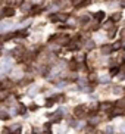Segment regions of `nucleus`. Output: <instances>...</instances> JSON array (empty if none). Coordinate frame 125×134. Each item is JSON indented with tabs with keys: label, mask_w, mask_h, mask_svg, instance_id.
<instances>
[{
	"label": "nucleus",
	"mask_w": 125,
	"mask_h": 134,
	"mask_svg": "<svg viewBox=\"0 0 125 134\" xmlns=\"http://www.w3.org/2000/svg\"><path fill=\"white\" fill-rule=\"evenodd\" d=\"M12 69V63L10 60H3V62H0V72H8Z\"/></svg>",
	"instance_id": "nucleus-1"
},
{
	"label": "nucleus",
	"mask_w": 125,
	"mask_h": 134,
	"mask_svg": "<svg viewBox=\"0 0 125 134\" xmlns=\"http://www.w3.org/2000/svg\"><path fill=\"white\" fill-rule=\"evenodd\" d=\"M2 13H3V16L12 18V16L15 15V9H13V8H4L3 10H2Z\"/></svg>",
	"instance_id": "nucleus-2"
},
{
	"label": "nucleus",
	"mask_w": 125,
	"mask_h": 134,
	"mask_svg": "<svg viewBox=\"0 0 125 134\" xmlns=\"http://www.w3.org/2000/svg\"><path fill=\"white\" fill-rule=\"evenodd\" d=\"M84 112H86V106H77L74 109V114H75V116H82L84 115Z\"/></svg>",
	"instance_id": "nucleus-3"
},
{
	"label": "nucleus",
	"mask_w": 125,
	"mask_h": 134,
	"mask_svg": "<svg viewBox=\"0 0 125 134\" xmlns=\"http://www.w3.org/2000/svg\"><path fill=\"white\" fill-rule=\"evenodd\" d=\"M106 18V13L103 12V10H100V12L97 13H94V19H97V21H103Z\"/></svg>",
	"instance_id": "nucleus-4"
},
{
	"label": "nucleus",
	"mask_w": 125,
	"mask_h": 134,
	"mask_svg": "<svg viewBox=\"0 0 125 134\" xmlns=\"http://www.w3.org/2000/svg\"><path fill=\"white\" fill-rule=\"evenodd\" d=\"M25 112H27V108L24 106L22 103H19V105H18V109H16V114H19V115H24V114H25Z\"/></svg>",
	"instance_id": "nucleus-5"
},
{
	"label": "nucleus",
	"mask_w": 125,
	"mask_h": 134,
	"mask_svg": "<svg viewBox=\"0 0 125 134\" xmlns=\"http://www.w3.org/2000/svg\"><path fill=\"white\" fill-rule=\"evenodd\" d=\"M110 52H112V46H103V47H102V53H103V55H109Z\"/></svg>",
	"instance_id": "nucleus-6"
},
{
	"label": "nucleus",
	"mask_w": 125,
	"mask_h": 134,
	"mask_svg": "<svg viewBox=\"0 0 125 134\" xmlns=\"http://www.w3.org/2000/svg\"><path fill=\"white\" fill-rule=\"evenodd\" d=\"M58 41L60 44H68V43H69V37H68V36H62V38H59Z\"/></svg>",
	"instance_id": "nucleus-7"
},
{
	"label": "nucleus",
	"mask_w": 125,
	"mask_h": 134,
	"mask_svg": "<svg viewBox=\"0 0 125 134\" xmlns=\"http://www.w3.org/2000/svg\"><path fill=\"white\" fill-rule=\"evenodd\" d=\"M0 119H9V114L6 112V110L0 109Z\"/></svg>",
	"instance_id": "nucleus-8"
},
{
	"label": "nucleus",
	"mask_w": 125,
	"mask_h": 134,
	"mask_svg": "<svg viewBox=\"0 0 125 134\" xmlns=\"http://www.w3.org/2000/svg\"><path fill=\"white\" fill-rule=\"evenodd\" d=\"M12 24H2L0 25V31L3 32V31H8V30H10Z\"/></svg>",
	"instance_id": "nucleus-9"
},
{
	"label": "nucleus",
	"mask_w": 125,
	"mask_h": 134,
	"mask_svg": "<svg viewBox=\"0 0 125 134\" xmlns=\"http://www.w3.org/2000/svg\"><path fill=\"white\" fill-rule=\"evenodd\" d=\"M40 12H41V8H40V6H34V8L31 9V13H32V15H38Z\"/></svg>",
	"instance_id": "nucleus-10"
},
{
	"label": "nucleus",
	"mask_w": 125,
	"mask_h": 134,
	"mask_svg": "<svg viewBox=\"0 0 125 134\" xmlns=\"http://www.w3.org/2000/svg\"><path fill=\"white\" fill-rule=\"evenodd\" d=\"M58 19L59 21H66L68 19V13H58Z\"/></svg>",
	"instance_id": "nucleus-11"
},
{
	"label": "nucleus",
	"mask_w": 125,
	"mask_h": 134,
	"mask_svg": "<svg viewBox=\"0 0 125 134\" xmlns=\"http://www.w3.org/2000/svg\"><path fill=\"white\" fill-rule=\"evenodd\" d=\"M118 72H119V68H118V66H112V68H110V75H112V77H115Z\"/></svg>",
	"instance_id": "nucleus-12"
},
{
	"label": "nucleus",
	"mask_w": 125,
	"mask_h": 134,
	"mask_svg": "<svg viewBox=\"0 0 125 134\" xmlns=\"http://www.w3.org/2000/svg\"><path fill=\"white\" fill-rule=\"evenodd\" d=\"M121 18H122L121 12H116V13H115L113 16H112V21H119V19H121Z\"/></svg>",
	"instance_id": "nucleus-13"
},
{
	"label": "nucleus",
	"mask_w": 125,
	"mask_h": 134,
	"mask_svg": "<svg viewBox=\"0 0 125 134\" xmlns=\"http://www.w3.org/2000/svg\"><path fill=\"white\" fill-rule=\"evenodd\" d=\"M4 99H8V91H0V100H4Z\"/></svg>",
	"instance_id": "nucleus-14"
},
{
	"label": "nucleus",
	"mask_w": 125,
	"mask_h": 134,
	"mask_svg": "<svg viewBox=\"0 0 125 134\" xmlns=\"http://www.w3.org/2000/svg\"><path fill=\"white\" fill-rule=\"evenodd\" d=\"M60 119H62V114H56L55 115V119H53V122H60Z\"/></svg>",
	"instance_id": "nucleus-15"
},
{
	"label": "nucleus",
	"mask_w": 125,
	"mask_h": 134,
	"mask_svg": "<svg viewBox=\"0 0 125 134\" xmlns=\"http://www.w3.org/2000/svg\"><path fill=\"white\" fill-rule=\"evenodd\" d=\"M77 66H78V65H77V62H74V60H72V62H69V69L75 71V69H77Z\"/></svg>",
	"instance_id": "nucleus-16"
},
{
	"label": "nucleus",
	"mask_w": 125,
	"mask_h": 134,
	"mask_svg": "<svg viewBox=\"0 0 125 134\" xmlns=\"http://www.w3.org/2000/svg\"><path fill=\"white\" fill-rule=\"evenodd\" d=\"M119 49H121V43H115L112 46V50H119Z\"/></svg>",
	"instance_id": "nucleus-17"
},
{
	"label": "nucleus",
	"mask_w": 125,
	"mask_h": 134,
	"mask_svg": "<svg viewBox=\"0 0 125 134\" xmlns=\"http://www.w3.org/2000/svg\"><path fill=\"white\" fill-rule=\"evenodd\" d=\"M53 103H55V100H53V99H49V100L46 102V106H47V108H50Z\"/></svg>",
	"instance_id": "nucleus-18"
},
{
	"label": "nucleus",
	"mask_w": 125,
	"mask_h": 134,
	"mask_svg": "<svg viewBox=\"0 0 125 134\" xmlns=\"http://www.w3.org/2000/svg\"><path fill=\"white\" fill-rule=\"evenodd\" d=\"M2 134H12V131L9 130V128H3V131H2Z\"/></svg>",
	"instance_id": "nucleus-19"
},
{
	"label": "nucleus",
	"mask_w": 125,
	"mask_h": 134,
	"mask_svg": "<svg viewBox=\"0 0 125 134\" xmlns=\"http://www.w3.org/2000/svg\"><path fill=\"white\" fill-rule=\"evenodd\" d=\"M37 109H38L37 105H31V106H30V110H37Z\"/></svg>",
	"instance_id": "nucleus-20"
},
{
	"label": "nucleus",
	"mask_w": 125,
	"mask_h": 134,
	"mask_svg": "<svg viewBox=\"0 0 125 134\" xmlns=\"http://www.w3.org/2000/svg\"><path fill=\"white\" fill-rule=\"evenodd\" d=\"M93 46H94V43H93V41H88V43H87V49H91Z\"/></svg>",
	"instance_id": "nucleus-21"
},
{
	"label": "nucleus",
	"mask_w": 125,
	"mask_h": 134,
	"mask_svg": "<svg viewBox=\"0 0 125 134\" xmlns=\"http://www.w3.org/2000/svg\"><path fill=\"white\" fill-rule=\"evenodd\" d=\"M81 22H88V16H82V18H81Z\"/></svg>",
	"instance_id": "nucleus-22"
},
{
	"label": "nucleus",
	"mask_w": 125,
	"mask_h": 134,
	"mask_svg": "<svg viewBox=\"0 0 125 134\" xmlns=\"http://www.w3.org/2000/svg\"><path fill=\"white\" fill-rule=\"evenodd\" d=\"M13 3H15V4H22L24 0H13Z\"/></svg>",
	"instance_id": "nucleus-23"
},
{
	"label": "nucleus",
	"mask_w": 125,
	"mask_h": 134,
	"mask_svg": "<svg viewBox=\"0 0 125 134\" xmlns=\"http://www.w3.org/2000/svg\"><path fill=\"white\" fill-rule=\"evenodd\" d=\"M79 2H81V0H74V2H72V3H74L75 6H79Z\"/></svg>",
	"instance_id": "nucleus-24"
},
{
	"label": "nucleus",
	"mask_w": 125,
	"mask_h": 134,
	"mask_svg": "<svg viewBox=\"0 0 125 134\" xmlns=\"http://www.w3.org/2000/svg\"><path fill=\"white\" fill-rule=\"evenodd\" d=\"M13 75H15V77H21L22 74H21V71H15V74H13Z\"/></svg>",
	"instance_id": "nucleus-25"
},
{
	"label": "nucleus",
	"mask_w": 125,
	"mask_h": 134,
	"mask_svg": "<svg viewBox=\"0 0 125 134\" xmlns=\"http://www.w3.org/2000/svg\"><path fill=\"white\" fill-rule=\"evenodd\" d=\"M0 49H2V43H0Z\"/></svg>",
	"instance_id": "nucleus-26"
},
{
	"label": "nucleus",
	"mask_w": 125,
	"mask_h": 134,
	"mask_svg": "<svg viewBox=\"0 0 125 134\" xmlns=\"http://www.w3.org/2000/svg\"><path fill=\"white\" fill-rule=\"evenodd\" d=\"M47 134H52V133H49V131H47Z\"/></svg>",
	"instance_id": "nucleus-27"
},
{
	"label": "nucleus",
	"mask_w": 125,
	"mask_h": 134,
	"mask_svg": "<svg viewBox=\"0 0 125 134\" xmlns=\"http://www.w3.org/2000/svg\"><path fill=\"white\" fill-rule=\"evenodd\" d=\"M124 93H125V88H124Z\"/></svg>",
	"instance_id": "nucleus-28"
},
{
	"label": "nucleus",
	"mask_w": 125,
	"mask_h": 134,
	"mask_svg": "<svg viewBox=\"0 0 125 134\" xmlns=\"http://www.w3.org/2000/svg\"><path fill=\"white\" fill-rule=\"evenodd\" d=\"M124 49H125V46H124Z\"/></svg>",
	"instance_id": "nucleus-29"
}]
</instances>
